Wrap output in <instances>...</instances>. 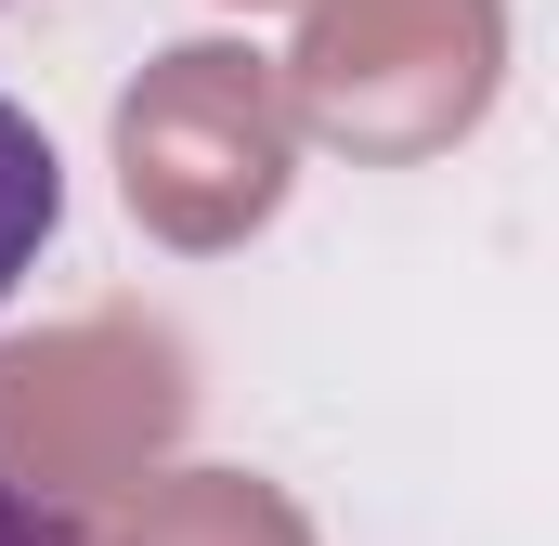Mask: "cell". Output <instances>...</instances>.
<instances>
[{"label":"cell","instance_id":"6da1fadb","mask_svg":"<svg viewBox=\"0 0 559 546\" xmlns=\"http://www.w3.org/2000/svg\"><path fill=\"white\" fill-rule=\"evenodd\" d=\"M118 156H131V209L169 222L182 248L261 222L286 182V131L261 105V79H248V52H169L118 118Z\"/></svg>","mask_w":559,"mask_h":546},{"label":"cell","instance_id":"7a4b0ae2","mask_svg":"<svg viewBox=\"0 0 559 546\" xmlns=\"http://www.w3.org/2000/svg\"><path fill=\"white\" fill-rule=\"evenodd\" d=\"M52 222H66V156H52V131L0 92V312H13V286L39 273Z\"/></svg>","mask_w":559,"mask_h":546},{"label":"cell","instance_id":"3957f363","mask_svg":"<svg viewBox=\"0 0 559 546\" xmlns=\"http://www.w3.org/2000/svg\"><path fill=\"white\" fill-rule=\"evenodd\" d=\"M0 546H79V521H66V508H52L13 455H0Z\"/></svg>","mask_w":559,"mask_h":546}]
</instances>
